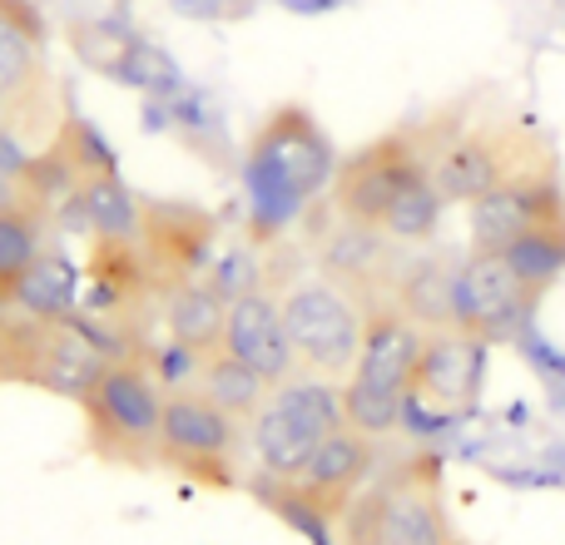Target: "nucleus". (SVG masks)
I'll return each mask as SVG.
<instances>
[{"instance_id": "11", "label": "nucleus", "mask_w": 565, "mask_h": 545, "mask_svg": "<svg viewBox=\"0 0 565 545\" xmlns=\"http://www.w3.org/2000/svg\"><path fill=\"white\" fill-rule=\"evenodd\" d=\"M427 338L431 332H422L412 318H402V308L392 298L362 302V348L348 382L412 402V382H417V362L427 352Z\"/></svg>"}, {"instance_id": "3", "label": "nucleus", "mask_w": 565, "mask_h": 545, "mask_svg": "<svg viewBox=\"0 0 565 545\" xmlns=\"http://www.w3.org/2000/svg\"><path fill=\"white\" fill-rule=\"evenodd\" d=\"M431 145V184H437L441 204H477L497 184L531 169H546L556 159L546 154L541 139H531L511 119H477V125L447 129V135H427Z\"/></svg>"}, {"instance_id": "12", "label": "nucleus", "mask_w": 565, "mask_h": 545, "mask_svg": "<svg viewBox=\"0 0 565 545\" xmlns=\"http://www.w3.org/2000/svg\"><path fill=\"white\" fill-rule=\"evenodd\" d=\"M372 467H377V441L352 431V427H338L282 491H288L308 516H318L322 526H328V521L348 516V506L358 501L362 481L372 477Z\"/></svg>"}, {"instance_id": "14", "label": "nucleus", "mask_w": 565, "mask_h": 545, "mask_svg": "<svg viewBox=\"0 0 565 545\" xmlns=\"http://www.w3.org/2000/svg\"><path fill=\"white\" fill-rule=\"evenodd\" d=\"M218 348L228 357H238L244 367H254L268 387H282L288 377H298V357H292L288 328H282V308L274 292L264 288L228 292V318H224V342Z\"/></svg>"}, {"instance_id": "10", "label": "nucleus", "mask_w": 565, "mask_h": 545, "mask_svg": "<svg viewBox=\"0 0 565 545\" xmlns=\"http://www.w3.org/2000/svg\"><path fill=\"white\" fill-rule=\"evenodd\" d=\"M565 218V189L556 164L516 174L471 204V254H507L521 234Z\"/></svg>"}, {"instance_id": "6", "label": "nucleus", "mask_w": 565, "mask_h": 545, "mask_svg": "<svg viewBox=\"0 0 565 545\" xmlns=\"http://www.w3.org/2000/svg\"><path fill=\"white\" fill-rule=\"evenodd\" d=\"M282 328H288L292 357L302 372L328 382H348L358 367L362 348V308L348 288H338L332 278H302L278 298Z\"/></svg>"}, {"instance_id": "5", "label": "nucleus", "mask_w": 565, "mask_h": 545, "mask_svg": "<svg viewBox=\"0 0 565 545\" xmlns=\"http://www.w3.org/2000/svg\"><path fill=\"white\" fill-rule=\"evenodd\" d=\"M422 174H431L427 129H397V135H382V139H372V145H362L358 154H348L332 169L328 204L338 209L342 224L377 228L382 234L387 209L397 204L402 189L417 184Z\"/></svg>"}, {"instance_id": "17", "label": "nucleus", "mask_w": 565, "mask_h": 545, "mask_svg": "<svg viewBox=\"0 0 565 545\" xmlns=\"http://www.w3.org/2000/svg\"><path fill=\"white\" fill-rule=\"evenodd\" d=\"M60 209H65V218H75V228H85L95 244H135L139 218H145V199L129 194V184L115 169L85 179Z\"/></svg>"}, {"instance_id": "15", "label": "nucleus", "mask_w": 565, "mask_h": 545, "mask_svg": "<svg viewBox=\"0 0 565 545\" xmlns=\"http://www.w3.org/2000/svg\"><path fill=\"white\" fill-rule=\"evenodd\" d=\"M481 367H487V342H471L457 328L431 332L412 382V407H431L441 417L467 412L481 397Z\"/></svg>"}, {"instance_id": "24", "label": "nucleus", "mask_w": 565, "mask_h": 545, "mask_svg": "<svg viewBox=\"0 0 565 545\" xmlns=\"http://www.w3.org/2000/svg\"><path fill=\"white\" fill-rule=\"evenodd\" d=\"M407 412H412V402L387 397V392H367V387H358V382H342V421H348L352 431H362V437H372V441L392 437Z\"/></svg>"}, {"instance_id": "2", "label": "nucleus", "mask_w": 565, "mask_h": 545, "mask_svg": "<svg viewBox=\"0 0 565 545\" xmlns=\"http://www.w3.org/2000/svg\"><path fill=\"white\" fill-rule=\"evenodd\" d=\"M164 382L145 357L115 352L79 402L89 451L105 461H129V467L154 461L159 427H164Z\"/></svg>"}, {"instance_id": "21", "label": "nucleus", "mask_w": 565, "mask_h": 545, "mask_svg": "<svg viewBox=\"0 0 565 545\" xmlns=\"http://www.w3.org/2000/svg\"><path fill=\"white\" fill-rule=\"evenodd\" d=\"M497 258H507V268L516 272V282L541 302L565 278V218L521 234L516 244H511L507 254H497Z\"/></svg>"}, {"instance_id": "19", "label": "nucleus", "mask_w": 565, "mask_h": 545, "mask_svg": "<svg viewBox=\"0 0 565 545\" xmlns=\"http://www.w3.org/2000/svg\"><path fill=\"white\" fill-rule=\"evenodd\" d=\"M40 254H45V209H35L10 189L0 199V302L15 298V288L40 264Z\"/></svg>"}, {"instance_id": "16", "label": "nucleus", "mask_w": 565, "mask_h": 545, "mask_svg": "<svg viewBox=\"0 0 565 545\" xmlns=\"http://www.w3.org/2000/svg\"><path fill=\"white\" fill-rule=\"evenodd\" d=\"M457 268L461 258L451 254H427L402 264L397 282H392V302L402 308V318H412L422 332L457 328Z\"/></svg>"}, {"instance_id": "13", "label": "nucleus", "mask_w": 565, "mask_h": 545, "mask_svg": "<svg viewBox=\"0 0 565 545\" xmlns=\"http://www.w3.org/2000/svg\"><path fill=\"white\" fill-rule=\"evenodd\" d=\"M536 308L526 288L516 282V272L507 268V258L497 254H467L457 268V332H467L471 342L507 338L511 328H521V318Z\"/></svg>"}, {"instance_id": "22", "label": "nucleus", "mask_w": 565, "mask_h": 545, "mask_svg": "<svg viewBox=\"0 0 565 545\" xmlns=\"http://www.w3.org/2000/svg\"><path fill=\"white\" fill-rule=\"evenodd\" d=\"M10 302H15L25 318L60 322V318H70V312H75L79 278H75V268H70L60 254H40V264L25 272V282L15 288V298H10Z\"/></svg>"}, {"instance_id": "4", "label": "nucleus", "mask_w": 565, "mask_h": 545, "mask_svg": "<svg viewBox=\"0 0 565 545\" xmlns=\"http://www.w3.org/2000/svg\"><path fill=\"white\" fill-rule=\"evenodd\" d=\"M338 427H348L342 421V387L328 377H312V372H298L268 392L264 412L254 417L248 441H254L258 471L288 487Z\"/></svg>"}, {"instance_id": "7", "label": "nucleus", "mask_w": 565, "mask_h": 545, "mask_svg": "<svg viewBox=\"0 0 565 545\" xmlns=\"http://www.w3.org/2000/svg\"><path fill=\"white\" fill-rule=\"evenodd\" d=\"M55 75L45 60V20L30 0H0V129L55 135Z\"/></svg>"}, {"instance_id": "18", "label": "nucleus", "mask_w": 565, "mask_h": 545, "mask_svg": "<svg viewBox=\"0 0 565 545\" xmlns=\"http://www.w3.org/2000/svg\"><path fill=\"white\" fill-rule=\"evenodd\" d=\"M224 318L228 292H218L204 278H189L174 292H164V328L174 338V348L189 352V357H209L224 342Z\"/></svg>"}, {"instance_id": "9", "label": "nucleus", "mask_w": 565, "mask_h": 545, "mask_svg": "<svg viewBox=\"0 0 565 545\" xmlns=\"http://www.w3.org/2000/svg\"><path fill=\"white\" fill-rule=\"evenodd\" d=\"M238 457V421L218 412L199 387H174L164 397V427H159V457L164 467L189 471L209 487L234 481Z\"/></svg>"}, {"instance_id": "23", "label": "nucleus", "mask_w": 565, "mask_h": 545, "mask_svg": "<svg viewBox=\"0 0 565 545\" xmlns=\"http://www.w3.org/2000/svg\"><path fill=\"white\" fill-rule=\"evenodd\" d=\"M441 194L437 184H431V174H422L417 184H407L397 194V204L387 209V218H382V234L392 238V244H427L431 234H437L441 224Z\"/></svg>"}, {"instance_id": "8", "label": "nucleus", "mask_w": 565, "mask_h": 545, "mask_svg": "<svg viewBox=\"0 0 565 545\" xmlns=\"http://www.w3.org/2000/svg\"><path fill=\"white\" fill-rule=\"evenodd\" d=\"M348 545H451L437 477L427 467L392 471L387 481L358 496L342 516Z\"/></svg>"}, {"instance_id": "1", "label": "nucleus", "mask_w": 565, "mask_h": 545, "mask_svg": "<svg viewBox=\"0 0 565 545\" xmlns=\"http://www.w3.org/2000/svg\"><path fill=\"white\" fill-rule=\"evenodd\" d=\"M332 169H338V159H332L328 129L302 105H278L254 129L244 154V184L258 234L292 224L332 184Z\"/></svg>"}, {"instance_id": "20", "label": "nucleus", "mask_w": 565, "mask_h": 545, "mask_svg": "<svg viewBox=\"0 0 565 545\" xmlns=\"http://www.w3.org/2000/svg\"><path fill=\"white\" fill-rule=\"evenodd\" d=\"M199 392L244 427V421H254L258 412H264V402H268L274 387H268L254 367H244V362L228 357L224 348H214L209 357H199Z\"/></svg>"}]
</instances>
